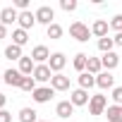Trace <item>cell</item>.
<instances>
[{
	"label": "cell",
	"instance_id": "cell-1",
	"mask_svg": "<svg viewBox=\"0 0 122 122\" xmlns=\"http://www.w3.org/2000/svg\"><path fill=\"white\" fill-rule=\"evenodd\" d=\"M70 36H72V38H77L79 43H86V41L91 38V29H89L84 22H74V24L70 26Z\"/></svg>",
	"mask_w": 122,
	"mask_h": 122
},
{
	"label": "cell",
	"instance_id": "cell-2",
	"mask_svg": "<svg viewBox=\"0 0 122 122\" xmlns=\"http://www.w3.org/2000/svg\"><path fill=\"white\" fill-rule=\"evenodd\" d=\"M105 110H108V98H105L103 93L91 96V101H89V112H91V115H105Z\"/></svg>",
	"mask_w": 122,
	"mask_h": 122
},
{
	"label": "cell",
	"instance_id": "cell-3",
	"mask_svg": "<svg viewBox=\"0 0 122 122\" xmlns=\"http://www.w3.org/2000/svg\"><path fill=\"white\" fill-rule=\"evenodd\" d=\"M34 15H36V24H46V26H50L53 19H55V12H53V7H48V5H41Z\"/></svg>",
	"mask_w": 122,
	"mask_h": 122
},
{
	"label": "cell",
	"instance_id": "cell-4",
	"mask_svg": "<svg viewBox=\"0 0 122 122\" xmlns=\"http://www.w3.org/2000/svg\"><path fill=\"white\" fill-rule=\"evenodd\" d=\"M65 65H67L65 53H53V55H50V60H48V67H50V72H53V74H60Z\"/></svg>",
	"mask_w": 122,
	"mask_h": 122
},
{
	"label": "cell",
	"instance_id": "cell-5",
	"mask_svg": "<svg viewBox=\"0 0 122 122\" xmlns=\"http://www.w3.org/2000/svg\"><path fill=\"white\" fill-rule=\"evenodd\" d=\"M50 50L46 48V46H36L34 50H31V60H34V62L36 65H48V60H50Z\"/></svg>",
	"mask_w": 122,
	"mask_h": 122
},
{
	"label": "cell",
	"instance_id": "cell-6",
	"mask_svg": "<svg viewBox=\"0 0 122 122\" xmlns=\"http://www.w3.org/2000/svg\"><path fill=\"white\" fill-rule=\"evenodd\" d=\"M34 79H36V84L41 81V84H46V81H50L53 79V72H50V67L48 65H36V70H34V74H31Z\"/></svg>",
	"mask_w": 122,
	"mask_h": 122
},
{
	"label": "cell",
	"instance_id": "cell-7",
	"mask_svg": "<svg viewBox=\"0 0 122 122\" xmlns=\"http://www.w3.org/2000/svg\"><path fill=\"white\" fill-rule=\"evenodd\" d=\"M53 96H55V91H53L50 86H38V89L31 93V98H34L36 103H48Z\"/></svg>",
	"mask_w": 122,
	"mask_h": 122
},
{
	"label": "cell",
	"instance_id": "cell-8",
	"mask_svg": "<svg viewBox=\"0 0 122 122\" xmlns=\"http://www.w3.org/2000/svg\"><path fill=\"white\" fill-rule=\"evenodd\" d=\"M91 101V96H89V91H84V89H74L72 93H70V103L77 108V105H86Z\"/></svg>",
	"mask_w": 122,
	"mask_h": 122
},
{
	"label": "cell",
	"instance_id": "cell-9",
	"mask_svg": "<svg viewBox=\"0 0 122 122\" xmlns=\"http://www.w3.org/2000/svg\"><path fill=\"white\" fill-rule=\"evenodd\" d=\"M50 89H53V91H67V89H70V77H65L62 72H60V74H53Z\"/></svg>",
	"mask_w": 122,
	"mask_h": 122
},
{
	"label": "cell",
	"instance_id": "cell-10",
	"mask_svg": "<svg viewBox=\"0 0 122 122\" xmlns=\"http://www.w3.org/2000/svg\"><path fill=\"white\" fill-rule=\"evenodd\" d=\"M17 19H19V10H15V7H3V10H0V24L10 26Z\"/></svg>",
	"mask_w": 122,
	"mask_h": 122
},
{
	"label": "cell",
	"instance_id": "cell-11",
	"mask_svg": "<svg viewBox=\"0 0 122 122\" xmlns=\"http://www.w3.org/2000/svg\"><path fill=\"white\" fill-rule=\"evenodd\" d=\"M19 29H24V31H29V29H34V24H36V15L31 12V10H26V12H19Z\"/></svg>",
	"mask_w": 122,
	"mask_h": 122
},
{
	"label": "cell",
	"instance_id": "cell-12",
	"mask_svg": "<svg viewBox=\"0 0 122 122\" xmlns=\"http://www.w3.org/2000/svg\"><path fill=\"white\" fill-rule=\"evenodd\" d=\"M22 79H24V74H22L19 70H7V72H3V81L10 84V86H22Z\"/></svg>",
	"mask_w": 122,
	"mask_h": 122
},
{
	"label": "cell",
	"instance_id": "cell-13",
	"mask_svg": "<svg viewBox=\"0 0 122 122\" xmlns=\"http://www.w3.org/2000/svg\"><path fill=\"white\" fill-rule=\"evenodd\" d=\"M96 86L98 89H115V77H112V72H101L98 77H96Z\"/></svg>",
	"mask_w": 122,
	"mask_h": 122
},
{
	"label": "cell",
	"instance_id": "cell-14",
	"mask_svg": "<svg viewBox=\"0 0 122 122\" xmlns=\"http://www.w3.org/2000/svg\"><path fill=\"white\" fill-rule=\"evenodd\" d=\"M101 62H103V70H105V72H112V70L120 65V55H117L115 50H112V53H105V55L101 57Z\"/></svg>",
	"mask_w": 122,
	"mask_h": 122
},
{
	"label": "cell",
	"instance_id": "cell-15",
	"mask_svg": "<svg viewBox=\"0 0 122 122\" xmlns=\"http://www.w3.org/2000/svg\"><path fill=\"white\" fill-rule=\"evenodd\" d=\"M55 112H57V117H62V120H70V115L74 112V105H72L70 101H60V103L55 105Z\"/></svg>",
	"mask_w": 122,
	"mask_h": 122
},
{
	"label": "cell",
	"instance_id": "cell-16",
	"mask_svg": "<svg viewBox=\"0 0 122 122\" xmlns=\"http://www.w3.org/2000/svg\"><path fill=\"white\" fill-rule=\"evenodd\" d=\"M108 29H110V24H108L105 19H96L93 26H91V34L98 36V38H105V36H108Z\"/></svg>",
	"mask_w": 122,
	"mask_h": 122
},
{
	"label": "cell",
	"instance_id": "cell-17",
	"mask_svg": "<svg viewBox=\"0 0 122 122\" xmlns=\"http://www.w3.org/2000/svg\"><path fill=\"white\" fill-rule=\"evenodd\" d=\"M34 70H36V62L31 60V55H29V57L24 55V57L19 60V72H22L24 77H31V74H34Z\"/></svg>",
	"mask_w": 122,
	"mask_h": 122
},
{
	"label": "cell",
	"instance_id": "cell-18",
	"mask_svg": "<svg viewBox=\"0 0 122 122\" xmlns=\"http://www.w3.org/2000/svg\"><path fill=\"white\" fill-rule=\"evenodd\" d=\"M86 72H89V74H93V77H98V74L103 72V62H101V57H91V55H89Z\"/></svg>",
	"mask_w": 122,
	"mask_h": 122
},
{
	"label": "cell",
	"instance_id": "cell-19",
	"mask_svg": "<svg viewBox=\"0 0 122 122\" xmlns=\"http://www.w3.org/2000/svg\"><path fill=\"white\" fill-rule=\"evenodd\" d=\"M105 117L108 122H122V105H108Z\"/></svg>",
	"mask_w": 122,
	"mask_h": 122
},
{
	"label": "cell",
	"instance_id": "cell-20",
	"mask_svg": "<svg viewBox=\"0 0 122 122\" xmlns=\"http://www.w3.org/2000/svg\"><path fill=\"white\" fill-rule=\"evenodd\" d=\"M86 62H89V55H86V53H77L74 60H72V65H74V70H77L79 74L86 72Z\"/></svg>",
	"mask_w": 122,
	"mask_h": 122
},
{
	"label": "cell",
	"instance_id": "cell-21",
	"mask_svg": "<svg viewBox=\"0 0 122 122\" xmlns=\"http://www.w3.org/2000/svg\"><path fill=\"white\" fill-rule=\"evenodd\" d=\"M12 43L19 46V48L26 46V43H29V34H26L24 29H15V31H12Z\"/></svg>",
	"mask_w": 122,
	"mask_h": 122
},
{
	"label": "cell",
	"instance_id": "cell-22",
	"mask_svg": "<svg viewBox=\"0 0 122 122\" xmlns=\"http://www.w3.org/2000/svg\"><path fill=\"white\" fill-rule=\"evenodd\" d=\"M91 86H96V77H93V74H89V72H81V74H79V89L89 91Z\"/></svg>",
	"mask_w": 122,
	"mask_h": 122
},
{
	"label": "cell",
	"instance_id": "cell-23",
	"mask_svg": "<svg viewBox=\"0 0 122 122\" xmlns=\"http://www.w3.org/2000/svg\"><path fill=\"white\" fill-rule=\"evenodd\" d=\"M19 120L22 122H38V112L34 108H22L19 110Z\"/></svg>",
	"mask_w": 122,
	"mask_h": 122
},
{
	"label": "cell",
	"instance_id": "cell-24",
	"mask_svg": "<svg viewBox=\"0 0 122 122\" xmlns=\"http://www.w3.org/2000/svg\"><path fill=\"white\" fill-rule=\"evenodd\" d=\"M112 48H115V41L110 38V36H105V38H98V50L105 55V53H112Z\"/></svg>",
	"mask_w": 122,
	"mask_h": 122
},
{
	"label": "cell",
	"instance_id": "cell-25",
	"mask_svg": "<svg viewBox=\"0 0 122 122\" xmlns=\"http://www.w3.org/2000/svg\"><path fill=\"white\" fill-rule=\"evenodd\" d=\"M5 57H7V60H22L24 55H22V48L12 43V46H7V48H5Z\"/></svg>",
	"mask_w": 122,
	"mask_h": 122
},
{
	"label": "cell",
	"instance_id": "cell-26",
	"mask_svg": "<svg viewBox=\"0 0 122 122\" xmlns=\"http://www.w3.org/2000/svg\"><path fill=\"white\" fill-rule=\"evenodd\" d=\"M19 89H22V91H26V93H34V91H36L38 86H36V79H34V77H24V79H22V86H19Z\"/></svg>",
	"mask_w": 122,
	"mask_h": 122
},
{
	"label": "cell",
	"instance_id": "cell-27",
	"mask_svg": "<svg viewBox=\"0 0 122 122\" xmlns=\"http://www.w3.org/2000/svg\"><path fill=\"white\" fill-rule=\"evenodd\" d=\"M46 31H48V38H53V41H57L60 36H62V26H60V24H50V26H46Z\"/></svg>",
	"mask_w": 122,
	"mask_h": 122
},
{
	"label": "cell",
	"instance_id": "cell-28",
	"mask_svg": "<svg viewBox=\"0 0 122 122\" xmlns=\"http://www.w3.org/2000/svg\"><path fill=\"white\" fill-rule=\"evenodd\" d=\"M60 7L65 12H74L77 10V0H60Z\"/></svg>",
	"mask_w": 122,
	"mask_h": 122
},
{
	"label": "cell",
	"instance_id": "cell-29",
	"mask_svg": "<svg viewBox=\"0 0 122 122\" xmlns=\"http://www.w3.org/2000/svg\"><path fill=\"white\" fill-rule=\"evenodd\" d=\"M110 29H115L117 34H122V15H115L110 19Z\"/></svg>",
	"mask_w": 122,
	"mask_h": 122
},
{
	"label": "cell",
	"instance_id": "cell-30",
	"mask_svg": "<svg viewBox=\"0 0 122 122\" xmlns=\"http://www.w3.org/2000/svg\"><path fill=\"white\" fill-rule=\"evenodd\" d=\"M110 98H112V105H122V86H115Z\"/></svg>",
	"mask_w": 122,
	"mask_h": 122
},
{
	"label": "cell",
	"instance_id": "cell-31",
	"mask_svg": "<svg viewBox=\"0 0 122 122\" xmlns=\"http://www.w3.org/2000/svg\"><path fill=\"white\" fill-rule=\"evenodd\" d=\"M0 122H12V115L7 110H0Z\"/></svg>",
	"mask_w": 122,
	"mask_h": 122
},
{
	"label": "cell",
	"instance_id": "cell-32",
	"mask_svg": "<svg viewBox=\"0 0 122 122\" xmlns=\"http://www.w3.org/2000/svg\"><path fill=\"white\" fill-rule=\"evenodd\" d=\"M112 41H115V46H120V48H122V34H115V36H112Z\"/></svg>",
	"mask_w": 122,
	"mask_h": 122
},
{
	"label": "cell",
	"instance_id": "cell-33",
	"mask_svg": "<svg viewBox=\"0 0 122 122\" xmlns=\"http://www.w3.org/2000/svg\"><path fill=\"white\" fill-rule=\"evenodd\" d=\"M5 36H7V26H5V24H0V41H3Z\"/></svg>",
	"mask_w": 122,
	"mask_h": 122
},
{
	"label": "cell",
	"instance_id": "cell-34",
	"mask_svg": "<svg viewBox=\"0 0 122 122\" xmlns=\"http://www.w3.org/2000/svg\"><path fill=\"white\" fill-rule=\"evenodd\" d=\"M5 103H7V96L0 93V110H5Z\"/></svg>",
	"mask_w": 122,
	"mask_h": 122
},
{
	"label": "cell",
	"instance_id": "cell-35",
	"mask_svg": "<svg viewBox=\"0 0 122 122\" xmlns=\"http://www.w3.org/2000/svg\"><path fill=\"white\" fill-rule=\"evenodd\" d=\"M38 122H48V120H38Z\"/></svg>",
	"mask_w": 122,
	"mask_h": 122
},
{
	"label": "cell",
	"instance_id": "cell-36",
	"mask_svg": "<svg viewBox=\"0 0 122 122\" xmlns=\"http://www.w3.org/2000/svg\"><path fill=\"white\" fill-rule=\"evenodd\" d=\"M0 81H3V74H0Z\"/></svg>",
	"mask_w": 122,
	"mask_h": 122
},
{
	"label": "cell",
	"instance_id": "cell-37",
	"mask_svg": "<svg viewBox=\"0 0 122 122\" xmlns=\"http://www.w3.org/2000/svg\"><path fill=\"white\" fill-rule=\"evenodd\" d=\"M67 122H72V120H67Z\"/></svg>",
	"mask_w": 122,
	"mask_h": 122
}]
</instances>
